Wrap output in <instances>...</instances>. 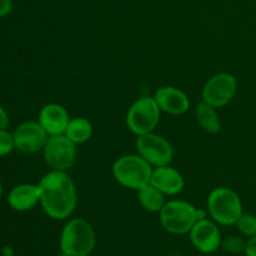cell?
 <instances>
[{"mask_svg":"<svg viewBox=\"0 0 256 256\" xmlns=\"http://www.w3.org/2000/svg\"><path fill=\"white\" fill-rule=\"evenodd\" d=\"M40 204L50 218L62 220L74 212L78 202L76 186L65 172L52 170L39 182Z\"/></svg>","mask_w":256,"mask_h":256,"instance_id":"cell-1","label":"cell"},{"mask_svg":"<svg viewBox=\"0 0 256 256\" xmlns=\"http://www.w3.org/2000/svg\"><path fill=\"white\" fill-rule=\"evenodd\" d=\"M154 168L139 154L124 155L112 165V175L120 185L139 190L149 184Z\"/></svg>","mask_w":256,"mask_h":256,"instance_id":"cell-3","label":"cell"},{"mask_svg":"<svg viewBox=\"0 0 256 256\" xmlns=\"http://www.w3.org/2000/svg\"><path fill=\"white\" fill-rule=\"evenodd\" d=\"M96 244V236L92 225L84 219L69 220L60 236V249L68 256L90 255Z\"/></svg>","mask_w":256,"mask_h":256,"instance_id":"cell-2","label":"cell"},{"mask_svg":"<svg viewBox=\"0 0 256 256\" xmlns=\"http://www.w3.org/2000/svg\"><path fill=\"white\" fill-rule=\"evenodd\" d=\"M84 256H90V255H84Z\"/></svg>","mask_w":256,"mask_h":256,"instance_id":"cell-27","label":"cell"},{"mask_svg":"<svg viewBox=\"0 0 256 256\" xmlns=\"http://www.w3.org/2000/svg\"><path fill=\"white\" fill-rule=\"evenodd\" d=\"M2 182H0V199H2Z\"/></svg>","mask_w":256,"mask_h":256,"instance_id":"cell-25","label":"cell"},{"mask_svg":"<svg viewBox=\"0 0 256 256\" xmlns=\"http://www.w3.org/2000/svg\"><path fill=\"white\" fill-rule=\"evenodd\" d=\"M10 208L15 212H28L40 202L39 185L20 184L12 188L8 196Z\"/></svg>","mask_w":256,"mask_h":256,"instance_id":"cell-15","label":"cell"},{"mask_svg":"<svg viewBox=\"0 0 256 256\" xmlns=\"http://www.w3.org/2000/svg\"><path fill=\"white\" fill-rule=\"evenodd\" d=\"M75 145L76 144H74L64 134L49 136L42 149L45 162L52 168V170L66 172L75 162L76 158Z\"/></svg>","mask_w":256,"mask_h":256,"instance_id":"cell-8","label":"cell"},{"mask_svg":"<svg viewBox=\"0 0 256 256\" xmlns=\"http://www.w3.org/2000/svg\"><path fill=\"white\" fill-rule=\"evenodd\" d=\"M9 126V116L2 105L0 104V129H6Z\"/></svg>","mask_w":256,"mask_h":256,"instance_id":"cell-24","label":"cell"},{"mask_svg":"<svg viewBox=\"0 0 256 256\" xmlns=\"http://www.w3.org/2000/svg\"><path fill=\"white\" fill-rule=\"evenodd\" d=\"M138 154L152 168L169 165L174 158V149L165 138L152 132L139 135L136 139Z\"/></svg>","mask_w":256,"mask_h":256,"instance_id":"cell-7","label":"cell"},{"mask_svg":"<svg viewBox=\"0 0 256 256\" xmlns=\"http://www.w3.org/2000/svg\"><path fill=\"white\" fill-rule=\"evenodd\" d=\"M195 116L202 130L209 134H218L222 130V122L216 112V108L208 104L204 100L200 102L195 108Z\"/></svg>","mask_w":256,"mask_h":256,"instance_id":"cell-16","label":"cell"},{"mask_svg":"<svg viewBox=\"0 0 256 256\" xmlns=\"http://www.w3.org/2000/svg\"><path fill=\"white\" fill-rule=\"evenodd\" d=\"M38 122L49 134V136H52V135L64 134L70 122V116L68 110L62 105L50 102L42 108Z\"/></svg>","mask_w":256,"mask_h":256,"instance_id":"cell-13","label":"cell"},{"mask_svg":"<svg viewBox=\"0 0 256 256\" xmlns=\"http://www.w3.org/2000/svg\"><path fill=\"white\" fill-rule=\"evenodd\" d=\"M64 135L74 144L86 142L92 135V125L85 118H72L68 124Z\"/></svg>","mask_w":256,"mask_h":256,"instance_id":"cell-18","label":"cell"},{"mask_svg":"<svg viewBox=\"0 0 256 256\" xmlns=\"http://www.w3.org/2000/svg\"><path fill=\"white\" fill-rule=\"evenodd\" d=\"M154 99L162 112L182 115L190 108V100L184 92L174 86H162L155 92Z\"/></svg>","mask_w":256,"mask_h":256,"instance_id":"cell-12","label":"cell"},{"mask_svg":"<svg viewBox=\"0 0 256 256\" xmlns=\"http://www.w3.org/2000/svg\"><path fill=\"white\" fill-rule=\"evenodd\" d=\"M190 240L199 252L212 254L216 252L222 245V234L216 222L209 219L198 220L190 230Z\"/></svg>","mask_w":256,"mask_h":256,"instance_id":"cell-11","label":"cell"},{"mask_svg":"<svg viewBox=\"0 0 256 256\" xmlns=\"http://www.w3.org/2000/svg\"><path fill=\"white\" fill-rule=\"evenodd\" d=\"M160 222L166 232L182 235L190 232L198 222V209L192 204L182 200L165 202L159 212Z\"/></svg>","mask_w":256,"mask_h":256,"instance_id":"cell-5","label":"cell"},{"mask_svg":"<svg viewBox=\"0 0 256 256\" xmlns=\"http://www.w3.org/2000/svg\"><path fill=\"white\" fill-rule=\"evenodd\" d=\"M222 245L224 246V249L226 250V252H232V254H239V252H245L246 242H245L242 238L232 235V236L225 238L222 242Z\"/></svg>","mask_w":256,"mask_h":256,"instance_id":"cell-20","label":"cell"},{"mask_svg":"<svg viewBox=\"0 0 256 256\" xmlns=\"http://www.w3.org/2000/svg\"><path fill=\"white\" fill-rule=\"evenodd\" d=\"M59 256H68V255H66V254H64V252H62V254H60Z\"/></svg>","mask_w":256,"mask_h":256,"instance_id":"cell-26","label":"cell"},{"mask_svg":"<svg viewBox=\"0 0 256 256\" xmlns=\"http://www.w3.org/2000/svg\"><path fill=\"white\" fill-rule=\"evenodd\" d=\"M12 9V0H0V18L6 16Z\"/></svg>","mask_w":256,"mask_h":256,"instance_id":"cell-22","label":"cell"},{"mask_svg":"<svg viewBox=\"0 0 256 256\" xmlns=\"http://www.w3.org/2000/svg\"><path fill=\"white\" fill-rule=\"evenodd\" d=\"M238 230L242 232V235L248 238H254L256 236V216L252 214H244L242 212V216L238 219L235 222Z\"/></svg>","mask_w":256,"mask_h":256,"instance_id":"cell-19","label":"cell"},{"mask_svg":"<svg viewBox=\"0 0 256 256\" xmlns=\"http://www.w3.org/2000/svg\"><path fill=\"white\" fill-rule=\"evenodd\" d=\"M165 195L159 189L149 184L138 190V199L142 206L150 212H159L165 204Z\"/></svg>","mask_w":256,"mask_h":256,"instance_id":"cell-17","label":"cell"},{"mask_svg":"<svg viewBox=\"0 0 256 256\" xmlns=\"http://www.w3.org/2000/svg\"><path fill=\"white\" fill-rule=\"evenodd\" d=\"M238 92V80L230 72H219L202 88V100L214 108H222L234 99Z\"/></svg>","mask_w":256,"mask_h":256,"instance_id":"cell-9","label":"cell"},{"mask_svg":"<svg viewBox=\"0 0 256 256\" xmlns=\"http://www.w3.org/2000/svg\"><path fill=\"white\" fill-rule=\"evenodd\" d=\"M150 184L154 185L164 195H176L184 189L185 182L182 175L176 169L165 165L154 168Z\"/></svg>","mask_w":256,"mask_h":256,"instance_id":"cell-14","label":"cell"},{"mask_svg":"<svg viewBox=\"0 0 256 256\" xmlns=\"http://www.w3.org/2000/svg\"><path fill=\"white\" fill-rule=\"evenodd\" d=\"M14 148V136L6 129H0V158L10 154Z\"/></svg>","mask_w":256,"mask_h":256,"instance_id":"cell-21","label":"cell"},{"mask_svg":"<svg viewBox=\"0 0 256 256\" xmlns=\"http://www.w3.org/2000/svg\"><path fill=\"white\" fill-rule=\"evenodd\" d=\"M208 212L216 224L229 226L238 222L242 212L239 195L229 188H215L208 196Z\"/></svg>","mask_w":256,"mask_h":256,"instance_id":"cell-4","label":"cell"},{"mask_svg":"<svg viewBox=\"0 0 256 256\" xmlns=\"http://www.w3.org/2000/svg\"><path fill=\"white\" fill-rule=\"evenodd\" d=\"M244 252L246 256H256V236L249 238Z\"/></svg>","mask_w":256,"mask_h":256,"instance_id":"cell-23","label":"cell"},{"mask_svg":"<svg viewBox=\"0 0 256 256\" xmlns=\"http://www.w3.org/2000/svg\"><path fill=\"white\" fill-rule=\"evenodd\" d=\"M159 105L154 96H142L135 100L129 108L126 114V126L132 134L139 135L152 132L160 120Z\"/></svg>","mask_w":256,"mask_h":256,"instance_id":"cell-6","label":"cell"},{"mask_svg":"<svg viewBox=\"0 0 256 256\" xmlns=\"http://www.w3.org/2000/svg\"><path fill=\"white\" fill-rule=\"evenodd\" d=\"M15 148L19 152L32 154L44 149L49 134L39 122H25L15 129L14 134Z\"/></svg>","mask_w":256,"mask_h":256,"instance_id":"cell-10","label":"cell"}]
</instances>
